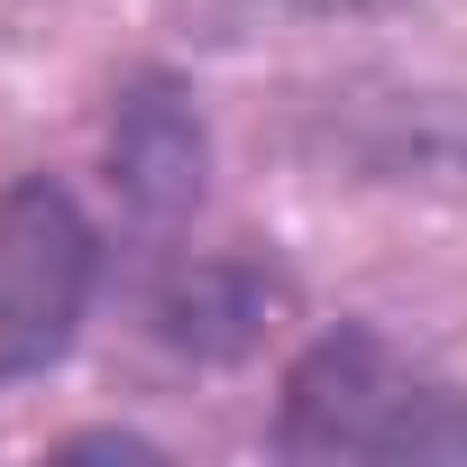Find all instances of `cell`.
I'll list each match as a JSON object with an SVG mask.
<instances>
[{
    "mask_svg": "<svg viewBox=\"0 0 467 467\" xmlns=\"http://www.w3.org/2000/svg\"><path fill=\"white\" fill-rule=\"evenodd\" d=\"M285 458H467V394L412 376L376 330H330L285 376Z\"/></svg>",
    "mask_w": 467,
    "mask_h": 467,
    "instance_id": "obj_1",
    "label": "cell"
},
{
    "mask_svg": "<svg viewBox=\"0 0 467 467\" xmlns=\"http://www.w3.org/2000/svg\"><path fill=\"white\" fill-rule=\"evenodd\" d=\"M92 303V220L65 183L28 174L0 192V376H37L65 358Z\"/></svg>",
    "mask_w": 467,
    "mask_h": 467,
    "instance_id": "obj_2",
    "label": "cell"
},
{
    "mask_svg": "<svg viewBox=\"0 0 467 467\" xmlns=\"http://www.w3.org/2000/svg\"><path fill=\"white\" fill-rule=\"evenodd\" d=\"M110 183H119V202H129L147 229H174V220L202 211L211 138H202V110H192L183 83L138 74V83L110 101Z\"/></svg>",
    "mask_w": 467,
    "mask_h": 467,
    "instance_id": "obj_3",
    "label": "cell"
},
{
    "mask_svg": "<svg viewBox=\"0 0 467 467\" xmlns=\"http://www.w3.org/2000/svg\"><path fill=\"white\" fill-rule=\"evenodd\" d=\"M275 303H285V285L266 266L202 257V266H174L156 285V330L174 348H192V358H239V348H257L275 330Z\"/></svg>",
    "mask_w": 467,
    "mask_h": 467,
    "instance_id": "obj_4",
    "label": "cell"
},
{
    "mask_svg": "<svg viewBox=\"0 0 467 467\" xmlns=\"http://www.w3.org/2000/svg\"><path fill=\"white\" fill-rule=\"evenodd\" d=\"M56 458H156V440H129V431H92V440H65Z\"/></svg>",
    "mask_w": 467,
    "mask_h": 467,
    "instance_id": "obj_5",
    "label": "cell"
},
{
    "mask_svg": "<svg viewBox=\"0 0 467 467\" xmlns=\"http://www.w3.org/2000/svg\"><path fill=\"white\" fill-rule=\"evenodd\" d=\"M266 10H303V19H348V10H394V0H266Z\"/></svg>",
    "mask_w": 467,
    "mask_h": 467,
    "instance_id": "obj_6",
    "label": "cell"
}]
</instances>
